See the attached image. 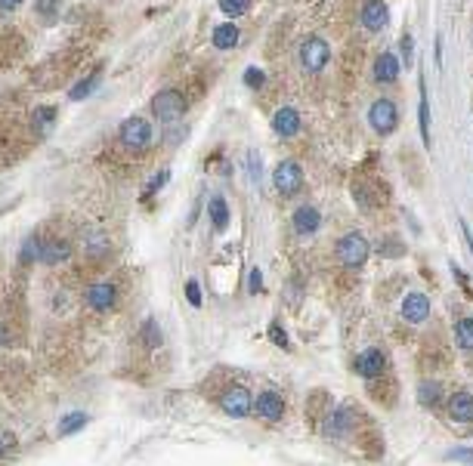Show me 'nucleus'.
<instances>
[{
  "mask_svg": "<svg viewBox=\"0 0 473 466\" xmlns=\"http://www.w3.org/2000/svg\"><path fill=\"white\" fill-rule=\"evenodd\" d=\"M337 260L344 266H362L368 260V241L359 235V232H350L337 241Z\"/></svg>",
  "mask_w": 473,
  "mask_h": 466,
  "instance_id": "nucleus-1",
  "label": "nucleus"
},
{
  "mask_svg": "<svg viewBox=\"0 0 473 466\" xmlns=\"http://www.w3.org/2000/svg\"><path fill=\"white\" fill-rule=\"evenodd\" d=\"M152 112L158 114L161 121H176V118H183V112H186V99H183V93H176V90H161L158 96L152 99Z\"/></svg>",
  "mask_w": 473,
  "mask_h": 466,
  "instance_id": "nucleus-2",
  "label": "nucleus"
},
{
  "mask_svg": "<svg viewBox=\"0 0 473 466\" xmlns=\"http://www.w3.org/2000/svg\"><path fill=\"white\" fill-rule=\"evenodd\" d=\"M121 142L127 149H145L152 142V127L145 118H127L121 124Z\"/></svg>",
  "mask_w": 473,
  "mask_h": 466,
  "instance_id": "nucleus-3",
  "label": "nucleus"
},
{
  "mask_svg": "<svg viewBox=\"0 0 473 466\" xmlns=\"http://www.w3.org/2000/svg\"><path fill=\"white\" fill-rule=\"evenodd\" d=\"M328 56H331V50L322 37H306V41L300 44V62H304L306 72H322Z\"/></svg>",
  "mask_w": 473,
  "mask_h": 466,
  "instance_id": "nucleus-4",
  "label": "nucleus"
},
{
  "mask_svg": "<svg viewBox=\"0 0 473 466\" xmlns=\"http://www.w3.org/2000/svg\"><path fill=\"white\" fill-rule=\"evenodd\" d=\"M273 182L282 195H294V192L304 185V170H300L297 161H282L273 173Z\"/></svg>",
  "mask_w": 473,
  "mask_h": 466,
  "instance_id": "nucleus-5",
  "label": "nucleus"
},
{
  "mask_svg": "<svg viewBox=\"0 0 473 466\" xmlns=\"http://www.w3.org/2000/svg\"><path fill=\"white\" fill-rule=\"evenodd\" d=\"M368 121H371V127L377 130V133H393L396 130V124H399V114H396V105L390 102V99H377L375 105H371V112H368Z\"/></svg>",
  "mask_w": 473,
  "mask_h": 466,
  "instance_id": "nucleus-6",
  "label": "nucleus"
},
{
  "mask_svg": "<svg viewBox=\"0 0 473 466\" xmlns=\"http://www.w3.org/2000/svg\"><path fill=\"white\" fill-rule=\"evenodd\" d=\"M223 411H226L229 417H247L254 411V401L251 395H247L245 386H232V390L223 395Z\"/></svg>",
  "mask_w": 473,
  "mask_h": 466,
  "instance_id": "nucleus-7",
  "label": "nucleus"
},
{
  "mask_svg": "<svg viewBox=\"0 0 473 466\" xmlns=\"http://www.w3.org/2000/svg\"><path fill=\"white\" fill-rule=\"evenodd\" d=\"M322 430H325V436H328V439H344L346 432L353 430V414L346 408H335L328 417H325Z\"/></svg>",
  "mask_w": 473,
  "mask_h": 466,
  "instance_id": "nucleus-8",
  "label": "nucleus"
},
{
  "mask_svg": "<svg viewBox=\"0 0 473 466\" xmlns=\"http://www.w3.org/2000/svg\"><path fill=\"white\" fill-rule=\"evenodd\" d=\"M427 315H430V300L424 297V293H408V297L402 300V318H406V321L421 324V321H427Z\"/></svg>",
  "mask_w": 473,
  "mask_h": 466,
  "instance_id": "nucleus-9",
  "label": "nucleus"
},
{
  "mask_svg": "<svg viewBox=\"0 0 473 466\" xmlns=\"http://www.w3.org/2000/svg\"><path fill=\"white\" fill-rule=\"evenodd\" d=\"M387 19H390V10H387L384 0H368V4L362 6V25L368 31H381L387 25Z\"/></svg>",
  "mask_w": 473,
  "mask_h": 466,
  "instance_id": "nucleus-10",
  "label": "nucleus"
},
{
  "mask_svg": "<svg viewBox=\"0 0 473 466\" xmlns=\"http://www.w3.org/2000/svg\"><path fill=\"white\" fill-rule=\"evenodd\" d=\"M254 411H257V417H263V420H278L285 414V401L278 392H260V399L254 401Z\"/></svg>",
  "mask_w": 473,
  "mask_h": 466,
  "instance_id": "nucleus-11",
  "label": "nucleus"
},
{
  "mask_svg": "<svg viewBox=\"0 0 473 466\" xmlns=\"http://www.w3.org/2000/svg\"><path fill=\"white\" fill-rule=\"evenodd\" d=\"M87 306L96 309V312H108L115 306V287L108 281H99L87 291Z\"/></svg>",
  "mask_w": 473,
  "mask_h": 466,
  "instance_id": "nucleus-12",
  "label": "nucleus"
},
{
  "mask_svg": "<svg viewBox=\"0 0 473 466\" xmlns=\"http://www.w3.org/2000/svg\"><path fill=\"white\" fill-rule=\"evenodd\" d=\"M448 417L455 423H470L473 420V395L470 392H455L448 399Z\"/></svg>",
  "mask_w": 473,
  "mask_h": 466,
  "instance_id": "nucleus-13",
  "label": "nucleus"
},
{
  "mask_svg": "<svg viewBox=\"0 0 473 466\" xmlns=\"http://www.w3.org/2000/svg\"><path fill=\"white\" fill-rule=\"evenodd\" d=\"M273 130L278 136H297V130H300V114L294 112V108H278L276 112V118H273Z\"/></svg>",
  "mask_w": 473,
  "mask_h": 466,
  "instance_id": "nucleus-14",
  "label": "nucleus"
},
{
  "mask_svg": "<svg viewBox=\"0 0 473 466\" xmlns=\"http://www.w3.org/2000/svg\"><path fill=\"white\" fill-rule=\"evenodd\" d=\"M319 222H322V216L316 207H297L294 211V229H297V235H313L316 229H319Z\"/></svg>",
  "mask_w": 473,
  "mask_h": 466,
  "instance_id": "nucleus-15",
  "label": "nucleus"
},
{
  "mask_svg": "<svg viewBox=\"0 0 473 466\" xmlns=\"http://www.w3.org/2000/svg\"><path fill=\"white\" fill-rule=\"evenodd\" d=\"M396 77H399V59L393 56V53H381V56L375 59V81L393 84Z\"/></svg>",
  "mask_w": 473,
  "mask_h": 466,
  "instance_id": "nucleus-16",
  "label": "nucleus"
},
{
  "mask_svg": "<svg viewBox=\"0 0 473 466\" xmlns=\"http://www.w3.org/2000/svg\"><path fill=\"white\" fill-rule=\"evenodd\" d=\"M384 368H387V355L381 349H368V352L359 355V374L362 377H377V374H384Z\"/></svg>",
  "mask_w": 473,
  "mask_h": 466,
  "instance_id": "nucleus-17",
  "label": "nucleus"
},
{
  "mask_svg": "<svg viewBox=\"0 0 473 466\" xmlns=\"http://www.w3.org/2000/svg\"><path fill=\"white\" fill-rule=\"evenodd\" d=\"M37 256H41L44 262H62V260H68V244H65V241L41 244V247H37Z\"/></svg>",
  "mask_w": 473,
  "mask_h": 466,
  "instance_id": "nucleus-18",
  "label": "nucleus"
},
{
  "mask_svg": "<svg viewBox=\"0 0 473 466\" xmlns=\"http://www.w3.org/2000/svg\"><path fill=\"white\" fill-rule=\"evenodd\" d=\"M238 44V28L226 22V25H216L214 28V46H220V50H229V46Z\"/></svg>",
  "mask_w": 473,
  "mask_h": 466,
  "instance_id": "nucleus-19",
  "label": "nucleus"
},
{
  "mask_svg": "<svg viewBox=\"0 0 473 466\" xmlns=\"http://www.w3.org/2000/svg\"><path fill=\"white\" fill-rule=\"evenodd\" d=\"M417 399H421L424 408H436L439 399H443V386H439L436 380H424V383H421V392H417Z\"/></svg>",
  "mask_w": 473,
  "mask_h": 466,
  "instance_id": "nucleus-20",
  "label": "nucleus"
},
{
  "mask_svg": "<svg viewBox=\"0 0 473 466\" xmlns=\"http://www.w3.org/2000/svg\"><path fill=\"white\" fill-rule=\"evenodd\" d=\"M211 222H214V229H220V232L229 226V207H226V201H223V198L211 201Z\"/></svg>",
  "mask_w": 473,
  "mask_h": 466,
  "instance_id": "nucleus-21",
  "label": "nucleus"
},
{
  "mask_svg": "<svg viewBox=\"0 0 473 466\" xmlns=\"http://www.w3.org/2000/svg\"><path fill=\"white\" fill-rule=\"evenodd\" d=\"M455 340H458L461 349H473V318H461L455 324Z\"/></svg>",
  "mask_w": 473,
  "mask_h": 466,
  "instance_id": "nucleus-22",
  "label": "nucleus"
},
{
  "mask_svg": "<svg viewBox=\"0 0 473 466\" xmlns=\"http://www.w3.org/2000/svg\"><path fill=\"white\" fill-rule=\"evenodd\" d=\"M417 112H421V136H424V142L430 145V105H427V90H424V81H421V105H417Z\"/></svg>",
  "mask_w": 473,
  "mask_h": 466,
  "instance_id": "nucleus-23",
  "label": "nucleus"
},
{
  "mask_svg": "<svg viewBox=\"0 0 473 466\" xmlns=\"http://www.w3.org/2000/svg\"><path fill=\"white\" fill-rule=\"evenodd\" d=\"M220 10H223V15L235 19V15H242V13L251 10V0H220Z\"/></svg>",
  "mask_w": 473,
  "mask_h": 466,
  "instance_id": "nucleus-24",
  "label": "nucleus"
},
{
  "mask_svg": "<svg viewBox=\"0 0 473 466\" xmlns=\"http://www.w3.org/2000/svg\"><path fill=\"white\" fill-rule=\"evenodd\" d=\"M84 423H87V414H68L65 420L59 423V432L62 436H72V432H77Z\"/></svg>",
  "mask_w": 473,
  "mask_h": 466,
  "instance_id": "nucleus-25",
  "label": "nucleus"
},
{
  "mask_svg": "<svg viewBox=\"0 0 473 466\" xmlns=\"http://www.w3.org/2000/svg\"><path fill=\"white\" fill-rule=\"evenodd\" d=\"M96 84H99V74H93V77H87V81H81V84H77V87H74L72 93H68V96H72V99H84V96H90V93L96 90Z\"/></svg>",
  "mask_w": 473,
  "mask_h": 466,
  "instance_id": "nucleus-26",
  "label": "nucleus"
},
{
  "mask_svg": "<svg viewBox=\"0 0 473 466\" xmlns=\"http://www.w3.org/2000/svg\"><path fill=\"white\" fill-rule=\"evenodd\" d=\"M245 84H247V87H263V84H266V74H263L260 68H247V72H245Z\"/></svg>",
  "mask_w": 473,
  "mask_h": 466,
  "instance_id": "nucleus-27",
  "label": "nucleus"
},
{
  "mask_svg": "<svg viewBox=\"0 0 473 466\" xmlns=\"http://www.w3.org/2000/svg\"><path fill=\"white\" fill-rule=\"evenodd\" d=\"M13 448H15V436H13V432H0V457L10 454Z\"/></svg>",
  "mask_w": 473,
  "mask_h": 466,
  "instance_id": "nucleus-28",
  "label": "nucleus"
},
{
  "mask_svg": "<svg viewBox=\"0 0 473 466\" xmlns=\"http://www.w3.org/2000/svg\"><path fill=\"white\" fill-rule=\"evenodd\" d=\"M186 297H189L192 306H201V291H198V284H195V281L186 284Z\"/></svg>",
  "mask_w": 473,
  "mask_h": 466,
  "instance_id": "nucleus-29",
  "label": "nucleus"
},
{
  "mask_svg": "<svg viewBox=\"0 0 473 466\" xmlns=\"http://www.w3.org/2000/svg\"><path fill=\"white\" fill-rule=\"evenodd\" d=\"M247 167H251V176H254V182H257L260 180V158H257V152L247 154Z\"/></svg>",
  "mask_w": 473,
  "mask_h": 466,
  "instance_id": "nucleus-30",
  "label": "nucleus"
},
{
  "mask_svg": "<svg viewBox=\"0 0 473 466\" xmlns=\"http://www.w3.org/2000/svg\"><path fill=\"white\" fill-rule=\"evenodd\" d=\"M53 121V108H37V127H46Z\"/></svg>",
  "mask_w": 473,
  "mask_h": 466,
  "instance_id": "nucleus-31",
  "label": "nucleus"
},
{
  "mask_svg": "<svg viewBox=\"0 0 473 466\" xmlns=\"http://www.w3.org/2000/svg\"><path fill=\"white\" fill-rule=\"evenodd\" d=\"M260 287H263V275H260V269H254L251 272V293H260Z\"/></svg>",
  "mask_w": 473,
  "mask_h": 466,
  "instance_id": "nucleus-32",
  "label": "nucleus"
},
{
  "mask_svg": "<svg viewBox=\"0 0 473 466\" xmlns=\"http://www.w3.org/2000/svg\"><path fill=\"white\" fill-rule=\"evenodd\" d=\"M269 333H273V340L278 346H288V340H285V333H282V328H278V324H273V328H269Z\"/></svg>",
  "mask_w": 473,
  "mask_h": 466,
  "instance_id": "nucleus-33",
  "label": "nucleus"
},
{
  "mask_svg": "<svg viewBox=\"0 0 473 466\" xmlns=\"http://www.w3.org/2000/svg\"><path fill=\"white\" fill-rule=\"evenodd\" d=\"M448 457H452V460H464V463L473 466V451H452Z\"/></svg>",
  "mask_w": 473,
  "mask_h": 466,
  "instance_id": "nucleus-34",
  "label": "nucleus"
},
{
  "mask_svg": "<svg viewBox=\"0 0 473 466\" xmlns=\"http://www.w3.org/2000/svg\"><path fill=\"white\" fill-rule=\"evenodd\" d=\"M22 0H0V13H10V10H15Z\"/></svg>",
  "mask_w": 473,
  "mask_h": 466,
  "instance_id": "nucleus-35",
  "label": "nucleus"
},
{
  "mask_svg": "<svg viewBox=\"0 0 473 466\" xmlns=\"http://www.w3.org/2000/svg\"><path fill=\"white\" fill-rule=\"evenodd\" d=\"M412 50H415V44H412V34L402 41V53H406V59H412Z\"/></svg>",
  "mask_w": 473,
  "mask_h": 466,
  "instance_id": "nucleus-36",
  "label": "nucleus"
}]
</instances>
